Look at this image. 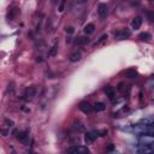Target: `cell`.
I'll use <instances>...</instances> for the list:
<instances>
[{"label":"cell","mask_w":154,"mask_h":154,"mask_svg":"<svg viewBox=\"0 0 154 154\" xmlns=\"http://www.w3.org/2000/svg\"><path fill=\"white\" fill-rule=\"evenodd\" d=\"M66 154H90V150L84 146H71Z\"/></svg>","instance_id":"obj_1"},{"label":"cell","mask_w":154,"mask_h":154,"mask_svg":"<svg viewBox=\"0 0 154 154\" xmlns=\"http://www.w3.org/2000/svg\"><path fill=\"white\" fill-rule=\"evenodd\" d=\"M99 136H100L99 131H96V130H93V131L87 132V134L84 135V142H86V145H92Z\"/></svg>","instance_id":"obj_2"},{"label":"cell","mask_w":154,"mask_h":154,"mask_svg":"<svg viewBox=\"0 0 154 154\" xmlns=\"http://www.w3.org/2000/svg\"><path fill=\"white\" fill-rule=\"evenodd\" d=\"M130 35H131V31L129 29H126V28L119 29V30H117L114 33V37L117 38V40H125V38L130 37Z\"/></svg>","instance_id":"obj_3"},{"label":"cell","mask_w":154,"mask_h":154,"mask_svg":"<svg viewBox=\"0 0 154 154\" xmlns=\"http://www.w3.org/2000/svg\"><path fill=\"white\" fill-rule=\"evenodd\" d=\"M81 58H82V52H81V49H76V51H73V52L70 54L69 60H70L71 63H77V62L81 60Z\"/></svg>","instance_id":"obj_4"},{"label":"cell","mask_w":154,"mask_h":154,"mask_svg":"<svg viewBox=\"0 0 154 154\" xmlns=\"http://www.w3.org/2000/svg\"><path fill=\"white\" fill-rule=\"evenodd\" d=\"M142 22H143V19L141 16H136V17H134L132 18V21H131V28L135 29V30H137L140 29V27L142 25Z\"/></svg>","instance_id":"obj_5"},{"label":"cell","mask_w":154,"mask_h":154,"mask_svg":"<svg viewBox=\"0 0 154 154\" xmlns=\"http://www.w3.org/2000/svg\"><path fill=\"white\" fill-rule=\"evenodd\" d=\"M80 110L83 112V113H90L92 111H93V106L88 102V101H82V102H80Z\"/></svg>","instance_id":"obj_6"},{"label":"cell","mask_w":154,"mask_h":154,"mask_svg":"<svg viewBox=\"0 0 154 154\" xmlns=\"http://www.w3.org/2000/svg\"><path fill=\"white\" fill-rule=\"evenodd\" d=\"M107 12H108V7H107V5L106 4H99V6H98V13H99V16H100V18H105L106 16H107Z\"/></svg>","instance_id":"obj_7"},{"label":"cell","mask_w":154,"mask_h":154,"mask_svg":"<svg viewBox=\"0 0 154 154\" xmlns=\"http://www.w3.org/2000/svg\"><path fill=\"white\" fill-rule=\"evenodd\" d=\"M35 94H36V87H35V86H30V87H28V88L25 89V92H24L25 99H31V98H34Z\"/></svg>","instance_id":"obj_8"},{"label":"cell","mask_w":154,"mask_h":154,"mask_svg":"<svg viewBox=\"0 0 154 154\" xmlns=\"http://www.w3.org/2000/svg\"><path fill=\"white\" fill-rule=\"evenodd\" d=\"M16 139H17L19 142H22V143H28V140H29V135H28V132H25V131H22V132H18V135L16 136Z\"/></svg>","instance_id":"obj_9"},{"label":"cell","mask_w":154,"mask_h":154,"mask_svg":"<svg viewBox=\"0 0 154 154\" xmlns=\"http://www.w3.org/2000/svg\"><path fill=\"white\" fill-rule=\"evenodd\" d=\"M104 92H105V94H106V96H108V99H113L114 98V94H116V90H114V88L112 87V86H106L105 88H104Z\"/></svg>","instance_id":"obj_10"},{"label":"cell","mask_w":154,"mask_h":154,"mask_svg":"<svg viewBox=\"0 0 154 154\" xmlns=\"http://www.w3.org/2000/svg\"><path fill=\"white\" fill-rule=\"evenodd\" d=\"M72 129H73L75 131H77V132H81V131L84 130V125H83V123L80 122V121H75V122L72 123Z\"/></svg>","instance_id":"obj_11"},{"label":"cell","mask_w":154,"mask_h":154,"mask_svg":"<svg viewBox=\"0 0 154 154\" xmlns=\"http://www.w3.org/2000/svg\"><path fill=\"white\" fill-rule=\"evenodd\" d=\"M124 76L126 77V78H130V80H135V78H137V72L135 71L134 69H129L124 72Z\"/></svg>","instance_id":"obj_12"},{"label":"cell","mask_w":154,"mask_h":154,"mask_svg":"<svg viewBox=\"0 0 154 154\" xmlns=\"http://www.w3.org/2000/svg\"><path fill=\"white\" fill-rule=\"evenodd\" d=\"M105 108H106V105H105L104 102H100V101L96 102V104L93 106V110H94L95 112H102Z\"/></svg>","instance_id":"obj_13"},{"label":"cell","mask_w":154,"mask_h":154,"mask_svg":"<svg viewBox=\"0 0 154 154\" xmlns=\"http://www.w3.org/2000/svg\"><path fill=\"white\" fill-rule=\"evenodd\" d=\"M94 30H95V25H94L93 23H88V24L84 27V29H83V31H84V34H86V35L93 34V33H94Z\"/></svg>","instance_id":"obj_14"},{"label":"cell","mask_w":154,"mask_h":154,"mask_svg":"<svg viewBox=\"0 0 154 154\" xmlns=\"http://www.w3.org/2000/svg\"><path fill=\"white\" fill-rule=\"evenodd\" d=\"M89 42V37L88 36H81V37H77V40H76V44L77 45H80V46H82V45H87Z\"/></svg>","instance_id":"obj_15"},{"label":"cell","mask_w":154,"mask_h":154,"mask_svg":"<svg viewBox=\"0 0 154 154\" xmlns=\"http://www.w3.org/2000/svg\"><path fill=\"white\" fill-rule=\"evenodd\" d=\"M141 141L145 142V145H152L153 143V135H145L141 137Z\"/></svg>","instance_id":"obj_16"},{"label":"cell","mask_w":154,"mask_h":154,"mask_svg":"<svg viewBox=\"0 0 154 154\" xmlns=\"http://www.w3.org/2000/svg\"><path fill=\"white\" fill-rule=\"evenodd\" d=\"M58 48H59V45H58V42H55V44L53 45V47L51 48V51H49L48 55H49V57H55V55H57V53H58Z\"/></svg>","instance_id":"obj_17"},{"label":"cell","mask_w":154,"mask_h":154,"mask_svg":"<svg viewBox=\"0 0 154 154\" xmlns=\"http://www.w3.org/2000/svg\"><path fill=\"white\" fill-rule=\"evenodd\" d=\"M150 34L149 33H141L140 35H139V38L141 41H149L150 40Z\"/></svg>","instance_id":"obj_18"},{"label":"cell","mask_w":154,"mask_h":154,"mask_svg":"<svg viewBox=\"0 0 154 154\" xmlns=\"http://www.w3.org/2000/svg\"><path fill=\"white\" fill-rule=\"evenodd\" d=\"M16 13H17V9L16 7H13V9H11L10 11H9V13H7V19H13L15 18V16H16Z\"/></svg>","instance_id":"obj_19"},{"label":"cell","mask_w":154,"mask_h":154,"mask_svg":"<svg viewBox=\"0 0 154 154\" xmlns=\"http://www.w3.org/2000/svg\"><path fill=\"white\" fill-rule=\"evenodd\" d=\"M106 38H107V35H106V34L101 35V36H100V38H99V40H98V41H96V42L94 44V46H96V45H100V44H101L102 41H105V40H106Z\"/></svg>","instance_id":"obj_20"},{"label":"cell","mask_w":154,"mask_h":154,"mask_svg":"<svg viewBox=\"0 0 154 154\" xmlns=\"http://www.w3.org/2000/svg\"><path fill=\"white\" fill-rule=\"evenodd\" d=\"M65 31H66L68 34H73V31H75V28H73L72 25H69V27H66V28H65Z\"/></svg>","instance_id":"obj_21"},{"label":"cell","mask_w":154,"mask_h":154,"mask_svg":"<svg viewBox=\"0 0 154 154\" xmlns=\"http://www.w3.org/2000/svg\"><path fill=\"white\" fill-rule=\"evenodd\" d=\"M114 149H116V146L113 143H110L108 146H106V152H112Z\"/></svg>","instance_id":"obj_22"},{"label":"cell","mask_w":154,"mask_h":154,"mask_svg":"<svg viewBox=\"0 0 154 154\" xmlns=\"http://www.w3.org/2000/svg\"><path fill=\"white\" fill-rule=\"evenodd\" d=\"M64 9H65V1H62V3L59 4V7H58V11H59V12H63Z\"/></svg>","instance_id":"obj_23"},{"label":"cell","mask_w":154,"mask_h":154,"mask_svg":"<svg viewBox=\"0 0 154 154\" xmlns=\"http://www.w3.org/2000/svg\"><path fill=\"white\" fill-rule=\"evenodd\" d=\"M0 131H1V134H3V136H7V134H9V131L7 130H0Z\"/></svg>","instance_id":"obj_24"},{"label":"cell","mask_w":154,"mask_h":154,"mask_svg":"<svg viewBox=\"0 0 154 154\" xmlns=\"http://www.w3.org/2000/svg\"><path fill=\"white\" fill-rule=\"evenodd\" d=\"M11 154H17V153H16V152H12V153H11Z\"/></svg>","instance_id":"obj_25"}]
</instances>
